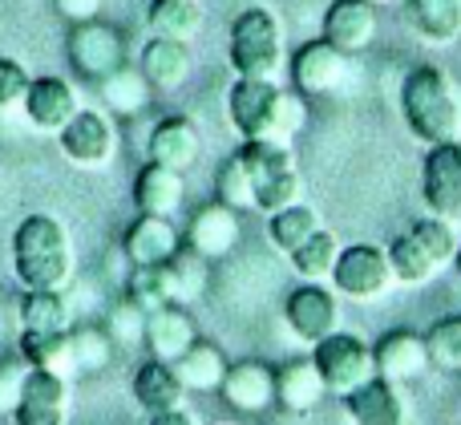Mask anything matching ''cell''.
<instances>
[{
    "label": "cell",
    "instance_id": "cell-1",
    "mask_svg": "<svg viewBox=\"0 0 461 425\" xmlns=\"http://www.w3.org/2000/svg\"><path fill=\"white\" fill-rule=\"evenodd\" d=\"M401 113L425 146L461 142V86L438 65H413L401 77Z\"/></svg>",
    "mask_w": 461,
    "mask_h": 425
},
{
    "label": "cell",
    "instance_id": "cell-2",
    "mask_svg": "<svg viewBox=\"0 0 461 425\" xmlns=\"http://www.w3.org/2000/svg\"><path fill=\"white\" fill-rule=\"evenodd\" d=\"M13 272L24 292H61L73 280V243L61 219L24 215L13 231Z\"/></svg>",
    "mask_w": 461,
    "mask_h": 425
},
{
    "label": "cell",
    "instance_id": "cell-3",
    "mask_svg": "<svg viewBox=\"0 0 461 425\" xmlns=\"http://www.w3.org/2000/svg\"><path fill=\"white\" fill-rule=\"evenodd\" d=\"M227 118L243 142H292L303 126V102L279 89V81L235 77L227 89Z\"/></svg>",
    "mask_w": 461,
    "mask_h": 425
},
{
    "label": "cell",
    "instance_id": "cell-4",
    "mask_svg": "<svg viewBox=\"0 0 461 425\" xmlns=\"http://www.w3.org/2000/svg\"><path fill=\"white\" fill-rule=\"evenodd\" d=\"M227 57L235 77H255V81H279L287 69V49H284V24L271 8L251 5L230 21V41Z\"/></svg>",
    "mask_w": 461,
    "mask_h": 425
},
{
    "label": "cell",
    "instance_id": "cell-5",
    "mask_svg": "<svg viewBox=\"0 0 461 425\" xmlns=\"http://www.w3.org/2000/svg\"><path fill=\"white\" fill-rule=\"evenodd\" d=\"M457 227L446 219H417L413 227H405L401 235H393L389 264H393V280L397 284H429L438 272H446L457 259Z\"/></svg>",
    "mask_w": 461,
    "mask_h": 425
},
{
    "label": "cell",
    "instance_id": "cell-6",
    "mask_svg": "<svg viewBox=\"0 0 461 425\" xmlns=\"http://www.w3.org/2000/svg\"><path fill=\"white\" fill-rule=\"evenodd\" d=\"M239 158L247 167V178H251L255 191V211H276L300 203V167H295V150L292 142H243L239 146Z\"/></svg>",
    "mask_w": 461,
    "mask_h": 425
},
{
    "label": "cell",
    "instance_id": "cell-7",
    "mask_svg": "<svg viewBox=\"0 0 461 425\" xmlns=\"http://www.w3.org/2000/svg\"><path fill=\"white\" fill-rule=\"evenodd\" d=\"M312 361H316L320 377H324L332 397H348L352 389H360L365 381L376 377L373 345H365L360 337L340 332V329H336L332 337H324L320 345H312Z\"/></svg>",
    "mask_w": 461,
    "mask_h": 425
},
{
    "label": "cell",
    "instance_id": "cell-8",
    "mask_svg": "<svg viewBox=\"0 0 461 425\" xmlns=\"http://www.w3.org/2000/svg\"><path fill=\"white\" fill-rule=\"evenodd\" d=\"M393 264L389 251L376 248V243H352V248H340V259L332 267V288L336 296H348L357 304H373L384 292L393 288Z\"/></svg>",
    "mask_w": 461,
    "mask_h": 425
},
{
    "label": "cell",
    "instance_id": "cell-9",
    "mask_svg": "<svg viewBox=\"0 0 461 425\" xmlns=\"http://www.w3.org/2000/svg\"><path fill=\"white\" fill-rule=\"evenodd\" d=\"M65 53H69V65L89 81H102L110 73H118L122 65L130 61V45L113 24L105 21H86L73 24L69 41H65Z\"/></svg>",
    "mask_w": 461,
    "mask_h": 425
},
{
    "label": "cell",
    "instance_id": "cell-10",
    "mask_svg": "<svg viewBox=\"0 0 461 425\" xmlns=\"http://www.w3.org/2000/svg\"><path fill=\"white\" fill-rule=\"evenodd\" d=\"M421 203L433 219L461 227V142H438L425 150Z\"/></svg>",
    "mask_w": 461,
    "mask_h": 425
},
{
    "label": "cell",
    "instance_id": "cell-11",
    "mask_svg": "<svg viewBox=\"0 0 461 425\" xmlns=\"http://www.w3.org/2000/svg\"><path fill=\"white\" fill-rule=\"evenodd\" d=\"M57 146L61 154L81 170H102L113 162L118 154V126H113L110 113L102 110H86L81 105L77 113L69 118V126L57 134Z\"/></svg>",
    "mask_w": 461,
    "mask_h": 425
},
{
    "label": "cell",
    "instance_id": "cell-12",
    "mask_svg": "<svg viewBox=\"0 0 461 425\" xmlns=\"http://www.w3.org/2000/svg\"><path fill=\"white\" fill-rule=\"evenodd\" d=\"M284 321L292 329L295 340L303 345H320L324 337H332L336 324H340V304H336V288L328 292L324 284H308L303 280L300 288L287 292L284 300Z\"/></svg>",
    "mask_w": 461,
    "mask_h": 425
},
{
    "label": "cell",
    "instance_id": "cell-13",
    "mask_svg": "<svg viewBox=\"0 0 461 425\" xmlns=\"http://www.w3.org/2000/svg\"><path fill=\"white\" fill-rule=\"evenodd\" d=\"M287 73H292L295 89L303 97H324V94H336L348 73V57L340 53L336 45H328L324 37L316 41H303L292 57H287Z\"/></svg>",
    "mask_w": 461,
    "mask_h": 425
},
{
    "label": "cell",
    "instance_id": "cell-14",
    "mask_svg": "<svg viewBox=\"0 0 461 425\" xmlns=\"http://www.w3.org/2000/svg\"><path fill=\"white\" fill-rule=\"evenodd\" d=\"M69 405H73L69 381L49 369H29V381H24V393H21L13 421L16 425H69Z\"/></svg>",
    "mask_w": 461,
    "mask_h": 425
},
{
    "label": "cell",
    "instance_id": "cell-15",
    "mask_svg": "<svg viewBox=\"0 0 461 425\" xmlns=\"http://www.w3.org/2000/svg\"><path fill=\"white\" fill-rule=\"evenodd\" d=\"M320 29H324L320 37H324L328 45H336L344 57H357L376 41L381 16H376V8L368 5V0H332Z\"/></svg>",
    "mask_w": 461,
    "mask_h": 425
},
{
    "label": "cell",
    "instance_id": "cell-16",
    "mask_svg": "<svg viewBox=\"0 0 461 425\" xmlns=\"http://www.w3.org/2000/svg\"><path fill=\"white\" fill-rule=\"evenodd\" d=\"M178 248H183V235L167 215H142L138 211L126 223V231H122V256L130 259V267L167 264Z\"/></svg>",
    "mask_w": 461,
    "mask_h": 425
},
{
    "label": "cell",
    "instance_id": "cell-17",
    "mask_svg": "<svg viewBox=\"0 0 461 425\" xmlns=\"http://www.w3.org/2000/svg\"><path fill=\"white\" fill-rule=\"evenodd\" d=\"M239 235H243V227H239V211L227 207V203H207V207L194 211L191 227H186L183 235V248H191L194 256H203L211 264V259H223L235 251Z\"/></svg>",
    "mask_w": 461,
    "mask_h": 425
},
{
    "label": "cell",
    "instance_id": "cell-18",
    "mask_svg": "<svg viewBox=\"0 0 461 425\" xmlns=\"http://www.w3.org/2000/svg\"><path fill=\"white\" fill-rule=\"evenodd\" d=\"M21 110L37 130H45V134H61V130L69 126L73 113L81 110V97H77V89H73V81L49 73V77L29 81V94H24Z\"/></svg>",
    "mask_w": 461,
    "mask_h": 425
},
{
    "label": "cell",
    "instance_id": "cell-19",
    "mask_svg": "<svg viewBox=\"0 0 461 425\" xmlns=\"http://www.w3.org/2000/svg\"><path fill=\"white\" fill-rule=\"evenodd\" d=\"M219 397L230 405L235 413H267L276 405V369L263 361H235L227 369L223 385H219Z\"/></svg>",
    "mask_w": 461,
    "mask_h": 425
},
{
    "label": "cell",
    "instance_id": "cell-20",
    "mask_svg": "<svg viewBox=\"0 0 461 425\" xmlns=\"http://www.w3.org/2000/svg\"><path fill=\"white\" fill-rule=\"evenodd\" d=\"M373 357H376V377L393 381V385L417 381V377H425V369H433L429 353H425V337L413 329L384 332L373 345Z\"/></svg>",
    "mask_w": 461,
    "mask_h": 425
},
{
    "label": "cell",
    "instance_id": "cell-21",
    "mask_svg": "<svg viewBox=\"0 0 461 425\" xmlns=\"http://www.w3.org/2000/svg\"><path fill=\"white\" fill-rule=\"evenodd\" d=\"M199 126H194V118H186V113H167V118L154 122L150 138H146V154H150V162H162V167L170 170H186L194 158H199Z\"/></svg>",
    "mask_w": 461,
    "mask_h": 425
},
{
    "label": "cell",
    "instance_id": "cell-22",
    "mask_svg": "<svg viewBox=\"0 0 461 425\" xmlns=\"http://www.w3.org/2000/svg\"><path fill=\"white\" fill-rule=\"evenodd\" d=\"M194 340H199V329H194V316L186 312V304H167V308L146 312V340L142 345L150 348V357L175 365Z\"/></svg>",
    "mask_w": 461,
    "mask_h": 425
},
{
    "label": "cell",
    "instance_id": "cell-23",
    "mask_svg": "<svg viewBox=\"0 0 461 425\" xmlns=\"http://www.w3.org/2000/svg\"><path fill=\"white\" fill-rule=\"evenodd\" d=\"M324 397L328 385L312 357H292V361H284L276 369V405H284L287 413H312L320 410Z\"/></svg>",
    "mask_w": 461,
    "mask_h": 425
},
{
    "label": "cell",
    "instance_id": "cell-24",
    "mask_svg": "<svg viewBox=\"0 0 461 425\" xmlns=\"http://www.w3.org/2000/svg\"><path fill=\"white\" fill-rule=\"evenodd\" d=\"M186 393H191V389L183 385V377H178V369L170 361L150 357L146 365H138V373H134V402L142 405L150 418H154V413L183 410Z\"/></svg>",
    "mask_w": 461,
    "mask_h": 425
},
{
    "label": "cell",
    "instance_id": "cell-25",
    "mask_svg": "<svg viewBox=\"0 0 461 425\" xmlns=\"http://www.w3.org/2000/svg\"><path fill=\"white\" fill-rule=\"evenodd\" d=\"M186 199V183L183 170H170L162 162H146L134 175V203L142 215H175Z\"/></svg>",
    "mask_w": 461,
    "mask_h": 425
},
{
    "label": "cell",
    "instance_id": "cell-26",
    "mask_svg": "<svg viewBox=\"0 0 461 425\" xmlns=\"http://www.w3.org/2000/svg\"><path fill=\"white\" fill-rule=\"evenodd\" d=\"M340 402L357 425H405V402H401L397 385L384 377L365 381V385L352 389Z\"/></svg>",
    "mask_w": 461,
    "mask_h": 425
},
{
    "label": "cell",
    "instance_id": "cell-27",
    "mask_svg": "<svg viewBox=\"0 0 461 425\" xmlns=\"http://www.w3.org/2000/svg\"><path fill=\"white\" fill-rule=\"evenodd\" d=\"M191 45L186 41H170V37H150L138 53V69L146 73L154 89H178L191 77Z\"/></svg>",
    "mask_w": 461,
    "mask_h": 425
},
{
    "label": "cell",
    "instance_id": "cell-28",
    "mask_svg": "<svg viewBox=\"0 0 461 425\" xmlns=\"http://www.w3.org/2000/svg\"><path fill=\"white\" fill-rule=\"evenodd\" d=\"M405 16L425 45H449L461 37V0H405Z\"/></svg>",
    "mask_w": 461,
    "mask_h": 425
},
{
    "label": "cell",
    "instance_id": "cell-29",
    "mask_svg": "<svg viewBox=\"0 0 461 425\" xmlns=\"http://www.w3.org/2000/svg\"><path fill=\"white\" fill-rule=\"evenodd\" d=\"M175 369H178V377H183V385L191 389V393H219V385H223L230 361L223 357V348H219V345H211V340L199 337L175 361Z\"/></svg>",
    "mask_w": 461,
    "mask_h": 425
},
{
    "label": "cell",
    "instance_id": "cell-30",
    "mask_svg": "<svg viewBox=\"0 0 461 425\" xmlns=\"http://www.w3.org/2000/svg\"><path fill=\"white\" fill-rule=\"evenodd\" d=\"M21 357L29 369H49L57 377L73 381L77 365H73V340L69 332H21Z\"/></svg>",
    "mask_w": 461,
    "mask_h": 425
},
{
    "label": "cell",
    "instance_id": "cell-31",
    "mask_svg": "<svg viewBox=\"0 0 461 425\" xmlns=\"http://www.w3.org/2000/svg\"><path fill=\"white\" fill-rule=\"evenodd\" d=\"M146 29L154 37H170L191 45L203 29V5L199 0H150L146 5Z\"/></svg>",
    "mask_w": 461,
    "mask_h": 425
},
{
    "label": "cell",
    "instance_id": "cell-32",
    "mask_svg": "<svg viewBox=\"0 0 461 425\" xmlns=\"http://www.w3.org/2000/svg\"><path fill=\"white\" fill-rule=\"evenodd\" d=\"M287 259H292V267H295L300 280L324 284V280H332V267H336V259H340V240H336L328 227H320V231L308 235Z\"/></svg>",
    "mask_w": 461,
    "mask_h": 425
},
{
    "label": "cell",
    "instance_id": "cell-33",
    "mask_svg": "<svg viewBox=\"0 0 461 425\" xmlns=\"http://www.w3.org/2000/svg\"><path fill=\"white\" fill-rule=\"evenodd\" d=\"M102 86V97H105V110L113 113H142L146 105H150V81H146L142 69H134V65H122L118 73H110V77L97 81Z\"/></svg>",
    "mask_w": 461,
    "mask_h": 425
},
{
    "label": "cell",
    "instance_id": "cell-34",
    "mask_svg": "<svg viewBox=\"0 0 461 425\" xmlns=\"http://www.w3.org/2000/svg\"><path fill=\"white\" fill-rule=\"evenodd\" d=\"M126 300H134L142 312L178 304V300H175V276H170V259H167V264H154V267H130Z\"/></svg>",
    "mask_w": 461,
    "mask_h": 425
},
{
    "label": "cell",
    "instance_id": "cell-35",
    "mask_svg": "<svg viewBox=\"0 0 461 425\" xmlns=\"http://www.w3.org/2000/svg\"><path fill=\"white\" fill-rule=\"evenodd\" d=\"M21 324L29 332H69L73 312L61 292H24L21 300Z\"/></svg>",
    "mask_w": 461,
    "mask_h": 425
},
{
    "label": "cell",
    "instance_id": "cell-36",
    "mask_svg": "<svg viewBox=\"0 0 461 425\" xmlns=\"http://www.w3.org/2000/svg\"><path fill=\"white\" fill-rule=\"evenodd\" d=\"M320 227H324V223H320V215L308 207V203H292V207L267 215V240L276 243L284 256H292V251L300 248L308 235L320 231Z\"/></svg>",
    "mask_w": 461,
    "mask_h": 425
},
{
    "label": "cell",
    "instance_id": "cell-37",
    "mask_svg": "<svg viewBox=\"0 0 461 425\" xmlns=\"http://www.w3.org/2000/svg\"><path fill=\"white\" fill-rule=\"evenodd\" d=\"M425 353L441 373H461V316H441L425 329Z\"/></svg>",
    "mask_w": 461,
    "mask_h": 425
},
{
    "label": "cell",
    "instance_id": "cell-38",
    "mask_svg": "<svg viewBox=\"0 0 461 425\" xmlns=\"http://www.w3.org/2000/svg\"><path fill=\"white\" fill-rule=\"evenodd\" d=\"M69 340H73V365H77V373H102L105 365L113 361V340L105 329H97V324H77V329H69Z\"/></svg>",
    "mask_w": 461,
    "mask_h": 425
},
{
    "label": "cell",
    "instance_id": "cell-39",
    "mask_svg": "<svg viewBox=\"0 0 461 425\" xmlns=\"http://www.w3.org/2000/svg\"><path fill=\"white\" fill-rule=\"evenodd\" d=\"M215 199L227 203L235 211H247L255 207V191H251V178H247V167L239 154H227L215 170Z\"/></svg>",
    "mask_w": 461,
    "mask_h": 425
},
{
    "label": "cell",
    "instance_id": "cell-40",
    "mask_svg": "<svg viewBox=\"0 0 461 425\" xmlns=\"http://www.w3.org/2000/svg\"><path fill=\"white\" fill-rule=\"evenodd\" d=\"M170 276H175V300L178 304H191L207 288V259L194 256L191 248H178L170 256Z\"/></svg>",
    "mask_w": 461,
    "mask_h": 425
},
{
    "label": "cell",
    "instance_id": "cell-41",
    "mask_svg": "<svg viewBox=\"0 0 461 425\" xmlns=\"http://www.w3.org/2000/svg\"><path fill=\"white\" fill-rule=\"evenodd\" d=\"M102 329L110 332L113 348H138L146 340V312L134 304V300H118V304L110 308Z\"/></svg>",
    "mask_w": 461,
    "mask_h": 425
},
{
    "label": "cell",
    "instance_id": "cell-42",
    "mask_svg": "<svg viewBox=\"0 0 461 425\" xmlns=\"http://www.w3.org/2000/svg\"><path fill=\"white\" fill-rule=\"evenodd\" d=\"M24 381H29V365L24 357H0V418H13L21 405Z\"/></svg>",
    "mask_w": 461,
    "mask_h": 425
},
{
    "label": "cell",
    "instance_id": "cell-43",
    "mask_svg": "<svg viewBox=\"0 0 461 425\" xmlns=\"http://www.w3.org/2000/svg\"><path fill=\"white\" fill-rule=\"evenodd\" d=\"M29 69L16 57H0V110H21L24 94H29Z\"/></svg>",
    "mask_w": 461,
    "mask_h": 425
},
{
    "label": "cell",
    "instance_id": "cell-44",
    "mask_svg": "<svg viewBox=\"0 0 461 425\" xmlns=\"http://www.w3.org/2000/svg\"><path fill=\"white\" fill-rule=\"evenodd\" d=\"M53 8L69 24H86V21H97V13H102V0H53Z\"/></svg>",
    "mask_w": 461,
    "mask_h": 425
},
{
    "label": "cell",
    "instance_id": "cell-45",
    "mask_svg": "<svg viewBox=\"0 0 461 425\" xmlns=\"http://www.w3.org/2000/svg\"><path fill=\"white\" fill-rule=\"evenodd\" d=\"M150 425H199V418L183 405V410H170V413H154Z\"/></svg>",
    "mask_w": 461,
    "mask_h": 425
},
{
    "label": "cell",
    "instance_id": "cell-46",
    "mask_svg": "<svg viewBox=\"0 0 461 425\" xmlns=\"http://www.w3.org/2000/svg\"><path fill=\"white\" fill-rule=\"evenodd\" d=\"M373 8H384V5H405V0H368Z\"/></svg>",
    "mask_w": 461,
    "mask_h": 425
},
{
    "label": "cell",
    "instance_id": "cell-47",
    "mask_svg": "<svg viewBox=\"0 0 461 425\" xmlns=\"http://www.w3.org/2000/svg\"><path fill=\"white\" fill-rule=\"evenodd\" d=\"M454 264H457V272H461V248H457V259H454Z\"/></svg>",
    "mask_w": 461,
    "mask_h": 425
}]
</instances>
